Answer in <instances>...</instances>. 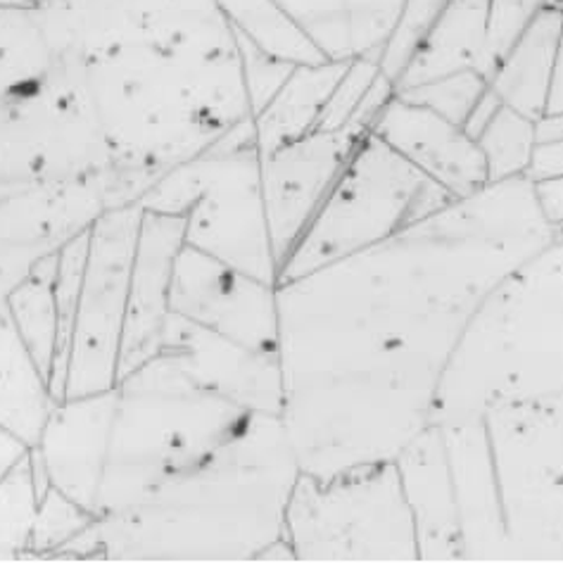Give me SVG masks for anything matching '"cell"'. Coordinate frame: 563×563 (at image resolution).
I'll return each mask as SVG.
<instances>
[{"mask_svg":"<svg viewBox=\"0 0 563 563\" xmlns=\"http://www.w3.org/2000/svg\"><path fill=\"white\" fill-rule=\"evenodd\" d=\"M554 241L530 179L490 184L378 245L280 280V421L300 473L395 462L433 426L466 323Z\"/></svg>","mask_w":563,"mask_h":563,"instance_id":"cell-1","label":"cell"},{"mask_svg":"<svg viewBox=\"0 0 563 563\" xmlns=\"http://www.w3.org/2000/svg\"><path fill=\"white\" fill-rule=\"evenodd\" d=\"M43 12L110 157L114 207L252 120L239 36L217 0H53Z\"/></svg>","mask_w":563,"mask_h":563,"instance_id":"cell-2","label":"cell"},{"mask_svg":"<svg viewBox=\"0 0 563 563\" xmlns=\"http://www.w3.org/2000/svg\"><path fill=\"white\" fill-rule=\"evenodd\" d=\"M298 478L284 421L257 411L126 511L91 521L67 559L295 561L286 509Z\"/></svg>","mask_w":563,"mask_h":563,"instance_id":"cell-3","label":"cell"},{"mask_svg":"<svg viewBox=\"0 0 563 563\" xmlns=\"http://www.w3.org/2000/svg\"><path fill=\"white\" fill-rule=\"evenodd\" d=\"M563 395V245L528 257L487 295L444 368L433 426L481 423L507 405Z\"/></svg>","mask_w":563,"mask_h":563,"instance_id":"cell-4","label":"cell"},{"mask_svg":"<svg viewBox=\"0 0 563 563\" xmlns=\"http://www.w3.org/2000/svg\"><path fill=\"white\" fill-rule=\"evenodd\" d=\"M86 179L110 157L77 71L38 8H0V200Z\"/></svg>","mask_w":563,"mask_h":563,"instance_id":"cell-5","label":"cell"},{"mask_svg":"<svg viewBox=\"0 0 563 563\" xmlns=\"http://www.w3.org/2000/svg\"><path fill=\"white\" fill-rule=\"evenodd\" d=\"M141 219V205L114 207L57 255L55 402L117 383Z\"/></svg>","mask_w":563,"mask_h":563,"instance_id":"cell-6","label":"cell"},{"mask_svg":"<svg viewBox=\"0 0 563 563\" xmlns=\"http://www.w3.org/2000/svg\"><path fill=\"white\" fill-rule=\"evenodd\" d=\"M139 205L145 212L181 217L186 245L278 286V262L264 205L262 153L252 120L207 153L162 176Z\"/></svg>","mask_w":563,"mask_h":563,"instance_id":"cell-7","label":"cell"},{"mask_svg":"<svg viewBox=\"0 0 563 563\" xmlns=\"http://www.w3.org/2000/svg\"><path fill=\"white\" fill-rule=\"evenodd\" d=\"M450 202L448 192L366 133L280 266L278 284L374 247Z\"/></svg>","mask_w":563,"mask_h":563,"instance_id":"cell-8","label":"cell"},{"mask_svg":"<svg viewBox=\"0 0 563 563\" xmlns=\"http://www.w3.org/2000/svg\"><path fill=\"white\" fill-rule=\"evenodd\" d=\"M286 542L295 561H421L395 462L329 481L300 473L286 509Z\"/></svg>","mask_w":563,"mask_h":563,"instance_id":"cell-9","label":"cell"},{"mask_svg":"<svg viewBox=\"0 0 563 563\" xmlns=\"http://www.w3.org/2000/svg\"><path fill=\"white\" fill-rule=\"evenodd\" d=\"M509 561H563V395L483 419Z\"/></svg>","mask_w":563,"mask_h":563,"instance_id":"cell-10","label":"cell"},{"mask_svg":"<svg viewBox=\"0 0 563 563\" xmlns=\"http://www.w3.org/2000/svg\"><path fill=\"white\" fill-rule=\"evenodd\" d=\"M114 210L110 179L48 186L0 200V302L38 266Z\"/></svg>","mask_w":563,"mask_h":563,"instance_id":"cell-11","label":"cell"},{"mask_svg":"<svg viewBox=\"0 0 563 563\" xmlns=\"http://www.w3.org/2000/svg\"><path fill=\"white\" fill-rule=\"evenodd\" d=\"M169 312L250 350L278 354L276 284L233 269L186 243L174 260Z\"/></svg>","mask_w":563,"mask_h":563,"instance_id":"cell-12","label":"cell"},{"mask_svg":"<svg viewBox=\"0 0 563 563\" xmlns=\"http://www.w3.org/2000/svg\"><path fill=\"white\" fill-rule=\"evenodd\" d=\"M364 136L366 131L352 124L338 131H312L305 139L262 155L264 205L278 276Z\"/></svg>","mask_w":563,"mask_h":563,"instance_id":"cell-13","label":"cell"},{"mask_svg":"<svg viewBox=\"0 0 563 563\" xmlns=\"http://www.w3.org/2000/svg\"><path fill=\"white\" fill-rule=\"evenodd\" d=\"M157 354H167L192 380L231 402L280 417L284 378L278 354L250 350L174 312H167L162 325Z\"/></svg>","mask_w":563,"mask_h":563,"instance_id":"cell-14","label":"cell"},{"mask_svg":"<svg viewBox=\"0 0 563 563\" xmlns=\"http://www.w3.org/2000/svg\"><path fill=\"white\" fill-rule=\"evenodd\" d=\"M372 133L452 200L490 186L481 147L464 126L397 93L380 112Z\"/></svg>","mask_w":563,"mask_h":563,"instance_id":"cell-15","label":"cell"},{"mask_svg":"<svg viewBox=\"0 0 563 563\" xmlns=\"http://www.w3.org/2000/svg\"><path fill=\"white\" fill-rule=\"evenodd\" d=\"M184 243L186 229L181 217L143 210L117 378L157 354L162 325L169 312L174 260Z\"/></svg>","mask_w":563,"mask_h":563,"instance_id":"cell-16","label":"cell"},{"mask_svg":"<svg viewBox=\"0 0 563 563\" xmlns=\"http://www.w3.org/2000/svg\"><path fill=\"white\" fill-rule=\"evenodd\" d=\"M417 526L421 561H464L448 442L440 426H428L395 459Z\"/></svg>","mask_w":563,"mask_h":563,"instance_id":"cell-17","label":"cell"},{"mask_svg":"<svg viewBox=\"0 0 563 563\" xmlns=\"http://www.w3.org/2000/svg\"><path fill=\"white\" fill-rule=\"evenodd\" d=\"M442 431L450 454L464 561H509L483 421Z\"/></svg>","mask_w":563,"mask_h":563,"instance_id":"cell-18","label":"cell"},{"mask_svg":"<svg viewBox=\"0 0 563 563\" xmlns=\"http://www.w3.org/2000/svg\"><path fill=\"white\" fill-rule=\"evenodd\" d=\"M561 36V8H544L532 20L487 77L501 106L542 120L550 106Z\"/></svg>","mask_w":563,"mask_h":563,"instance_id":"cell-19","label":"cell"},{"mask_svg":"<svg viewBox=\"0 0 563 563\" xmlns=\"http://www.w3.org/2000/svg\"><path fill=\"white\" fill-rule=\"evenodd\" d=\"M490 0H450L411 55L395 88H409L454 71L478 69L487 77Z\"/></svg>","mask_w":563,"mask_h":563,"instance_id":"cell-20","label":"cell"},{"mask_svg":"<svg viewBox=\"0 0 563 563\" xmlns=\"http://www.w3.org/2000/svg\"><path fill=\"white\" fill-rule=\"evenodd\" d=\"M51 383L8 302H0V428L36 448L55 407Z\"/></svg>","mask_w":563,"mask_h":563,"instance_id":"cell-21","label":"cell"},{"mask_svg":"<svg viewBox=\"0 0 563 563\" xmlns=\"http://www.w3.org/2000/svg\"><path fill=\"white\" fill-rule=\"evenodd\" d=\"M345 67L347 63H319L292 69L278 93L252 117L262 155L319 131L321 114Z\"/></svg>","mask_w":563,"mask_h":563,"instance_id":"cell-22","label":"cell"},{"mask_svg":"<svg viewBox=\"0 0 563 563\" xmlns=\"http://www.w3.org/2000/svg\"><path fill=\"white\" fill-rule=\"evenodd\" d=\"M233 32L288 65L329 63L276 0H217Z\"/></svg>","mask_w":563,"mask_h":563,"instance_id":"cell-23","label":"cell"},{"mask_svg":"<svg viewBox=\"0 0 563 563\" xmlns=\"http://www.w3.org/2000/svg\"><path fill=\"white\" fill-rule=\"evenodd\" d=\"M57 255H60V252H57ZM57 255L43 262L38 269L8 298V305L12 309L14 319H18V325L26 340V345L32 350L38 366L43 368V374H46L48 383L53 378L55 350H57V300H55Z\"/></svg>","mask_w":563,"mask_h":563,"instance_id":"cell-24","label":"cell"},{"mask_svg":"<svg viewBox=\"0 0 563 563\" xmlns=\"http://www.w3.org/2000/svg\"><path fill=\"white\" fill-rule=\"evenodd\" d=\"M329 63L357 60L360 0H276Z\"/></svg>","mask_w":563,"mask_h":563,"instance_id":"cell-25","label":"cell"},{"mask_svg":"<svg viewBox=\"0 0 563 563\" xmlns=\"http://www.w3.org/2000/svg\"><path fill=\"white\" fill-rule=\"evenodd\" d=\"M476 143L485 159L487 181L504 184L528 179L538 151V122L507 106H499L493 120L476 136Z\"/></svg>","mask_w":563,"mask_h":563,"instance_id":"cell-26","label":"cell"},{"mask_svg":"<svg viewBox=\"0 0 563 563\" xmlns=\"http://www.w3.org/2000/svg\"><path fill=\"white\" fill-rule=\"evenodd\" d=\"M487 88H490V84H487L485 74H481L478 69H466L409 88H399L397 96L464 126L481 98L487 93Z\"/></svg>","mask_w":563,"mask_h":563,"instance_id":"cell-27","label":"cell"},{"mask_svg":"<svg viewBox=\"0 0 563 563\" xmlns=\"http://www.w3.org/2000/svg\"><path fill=\"white\" fill-rule=\"evenodd\" d=\"M448 3L450 0H405L393 34L378 57V67L385 77L397 84L399 74L405 71L411 55L417 53Z\"/></svg>","mask_w":563,"mask_h":563,"instance_id":"cell-28","label":"cell"},{"mask_svg":"<svg viewBox=\"0 0 563 563\" xmlns=\"http://www.w3.org/2000/svg\"><path fill=\"white\" fill-rule=\"evenodd\" d=\"M563 8V0H490V36H487V77L499 63V57L509 51L516 36L550 8Z\"/></svg>","mask_w":563,"mask_h":563,"instance_id":"cell-29","label":"cell"},{"mask_svg":"<svg viewBox=\"0 0 563 563\" xmlns=\"http://www.w3.org/2000/svg\"><path fill=\"white\" fill-rule=\"evenodd\" d=\"M380 74V67L376 60H366V57H357L350 60L343 77H340L335 91L321 114L319 131H338L350 126L354 112L362 106L368 88L376 81Z\"/></svg>","mask_w":563,"mask_h":563,"instance_id":"cell-30","label":"cell"},{"mask_svg":"<svg viewBox=\"0 0 563 563\" xmlns=\"http://www.w3.org/2000/svg\"><path fill=\"white\" fill-rule=\"evenodd\" d=\"M239 43H241V53H243V69H245L250 108H252V117H255L266 106V102H269L278 93V88L286 84L295 65L276 60V57L266 55L257 46H252V43L245 41L243 36H239Z\"/></svg>","mask_w":563,"mask_h":563,"instance_id":"cell-31","label":"cell"},{"mask_svg":"<svg viewBox=\"0 0 563 563\" xmlns=\"http://www.w3.org/2000/svg\"><path fill=\"white\" fill-rule=\"evenodd\" d=\"M36 466L34 450L0 428V497Z\"/></svg>","mask_w":563,"mask_h":563,"instance_id":"cell-32","label":"cell"},{"mask_svg":"<svg viewBox=\"0 0 563 563\" xmlns=\"http://www.w3.org/2000/svg\"><path fill=\"white\" fill-rule=\"evenodd\" d=\"M532 190H536V200L542 217L550 221L552 227H561L563 224V176L532 181Z\"/></svg>","mask_w":563,"mask_h":563,"instance_id":"cell-33","label":"cell"},{"mask_svg":"<svg viewBox=\"0 0 563 563\" xmlns=\"http://www.w3.org/2000/svg\"><path fill=\"white\" fill-rule=\"evenodd\" d=\"M552 176H563V141L538 145L528 179L542 181V179H552Z\"/></svg>","mask_w":563,"mask_h":563,"instance_id":"cell-34","label":"cell"},{"mask_svg":"<svg viewBox=\"0 0 563 563\" xmlns=\"http://www.w3.org/2000/svg\"><path fill=\"white\" fill-rule=\"evenodd\" d=\"M544 114H563V8H561V36H559V57H556V71L552 84L550 106Z\"/></svg>","mask_w":563,"mask_h":563,"instance_id":"cell-35","label":"cell"},{"mask_svg":"<svg viewBox=\"0 0 563 563\" xmlns=\"http://www.w3.org/2000/svg\"><path fill=\"white\" fill-rule=\"evenodd\" d=\"M563 141V114H544L538 120V145Z\"/></svg>","mask_w":563,"mask_h":563,"instance_id":"cell-36","label":"cell"},{"mask_svg":"<svg viewBox=\"0 0 563 563\" xmlns=\"http://www.w3.org/2000/svg\"><path fill=\"white\" fill-rule=\"evenodd\" d=\"M12 3L14 5H18V8H46L48 3H53V0H12Z\"/></svg>","mask_w":563,"mask_h":563,"instance_id":"cell-37","label":"cell"},{"mask_svg":"<svg viewBox=\"0 0 563 563\" xmlns=\"http://www.w3.org/2000/svg\"><path fill=\"white\" fill-rule=\"evenodd\" d=\"M554 243L563 245V224H561V227H554Z\"/></svg>","mask_w":563,"mask_h":563,"instance_id":"cell-38","label":"cell"},{"mask_svg":"<svg viewBox=\"0 0 563 563\" xmlns=\"http://www.w3.org/2000/svg\"><path fill=\"white\" fill-rule=\"evenodd\" d=\"M0 8H18L12 3V0H0Z\"/></svg>","mask_w":563,"mask_h":563,"instance_id":"cell-39","label":"cell"}]
</instances>
